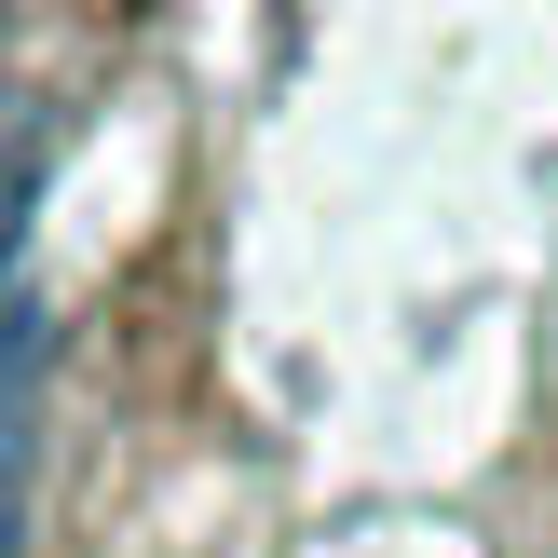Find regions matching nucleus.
Returning a JSON list of instances; mask_svg holds the SVG:
<instances>
[{
  "mask_svg": "<svg viewBox=\"0 0 558 558\" xmlns=\"http://www.w3.org/2000/svg\"><path fill=\"white\" fill-rule=\"evenodd\" d=\"M54 150H69V109H27V136L0 150V287H14V259H27V218H41V191H54Z\"/></svg>",
  "mask_w": 558,
  "mask_h": 558,
  "instance_id": "nucleus-1",
  "label": "nucleus"
},
{
  "mask_svg": "<svg viewBox=\"0 0 558 558\" xmlns=\"http://www.w3.org/2000/svg\"><path fill=\"white\" fill-rule=\"evenodd\" d=\"M41 368H54V314H41V287H0V409H41Z\"/></svg>",
  "mask_w": 558,
  "mask_h": 558,
  "instance_id": "nucleus-2",
  "label": "nucleus"
},
{
  "mask_svg": "<svg viewBox=\"0 0 558 558\" xmlns=\"http://www.w3.org/2000/svg\"><path fill=\"white\" fill-rule=\"evenodd\" d=\"M27 477H41V409H0V558H27Z\"/></svg>",
  "mask_w": 558,
  "mask_h": 558,
  "instance_id": "nucleus-3",
  "label": "nucleus"
},
{
  "mask_svg": "<svg viewBox=\"0 0 558 558\" xmlns=\"http://www.w3.org/2000/svg\"><path fill=\"white\" fill-rule=\"evenodd\" d=\"M14 136H27V109H14V96H0V150H14Z\"/></svg>",
  "mask_w": 558,
  "mask_h": 558,
  "instance_id": "nucleus-4",
  "label": "nucleus"
}]
</instances>
